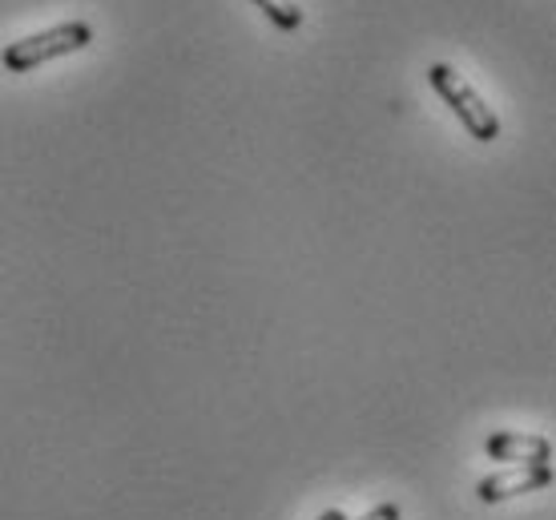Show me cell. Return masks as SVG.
<instances>
[{
    "label": "cell",
    "mask_w": 556,
    "mask_h": 520,
    "mask_svg": "<svg viewBox=\"0 0 556 520\" xmlns=\"http://www.w3.org/2000/svg\"><path fill=\"white\" fill-rule=\"evenodd\" d=\"M553 484V465H516L508 472H496V477H484L476 484V496L484 505H501V500H513V496L525 493H541Z\"/></svg>",
    "instance_id": "3957f363"
},
{
    "label": "cell",
    "mask_w": 556,
    "mask_h": 520,
    "mask_svg": "<svg viewBox=\"0 0 556 520\" xmlns=\"http://www.w3.org/2000/svg\"><path fill=\"white\" fill-rule=\"evenodd\" d=\"M258 9L266 13V21L275 28H282V33H294V28L303 25V9L294 4V0H254Z\"/></svg>",
    "instance_id": "5b68a950"
},
{
    "label": "cell",
    "mask_w": 556,
    "mask_h": 520,
    "mask_svg": "<svg viewBox=\"0 0 556 520\" xmlns=\"http://www.w3.org/2000/svg\"><path fill=\"white\" fill-rule=\"evenodd\" d=\"M488 460L501 465H553V440L529 436V432H496L484 444Z\"/></svg>",
    "instance_id": "277c9868"
},
{
    "label": "cell",
    "mask_w": 556,
    "mask_h": 520,
    "mask_svg": "<svg viewBox=\"0 0 556 520\" xmlns=\"http://www.w3.org/2000/svg\"><path fill=\"white\" fill-rule=\"evenodd\" d=\"M428 81H431V89H435V93L452 105V113L459 117V126L468 129L476 141H496V138H501V117L492 113V105H488V101L480 98L472 85L452 69V65H444V61H440V65H431Z\"/></svg>",
    "instance_id": "6da1fadb"
},
{
    "label": "cell",
    "mask_w": 556,
    "mask_h": 520,
    "mask_svg": "<svg viewBox=\"0 0 556 520\" xmlns=\"http://www.w3.org/2000/svg\"><path fill=\"white\" fill-rule=\"evenodd\" d=\"M319 520H348V517H343V512H339V508H327V512H323Z\"/></svg>",
    "instance_id": "52a82bcc"
},
{
    "label": "cell",
    "mask_w": 556,
    "mask_h": 520,
    "mask_svg": "<svg viewBox=\"0 0 556 520\" xmlns=\"http://www.w3.org/2000/svg\"><path fill=\"white\" fill-rule=\"evenodd\" d=\"M359 520H400V508L395 505H379V508H371L367 517H359Z\"/></svg>",
    "instance_id": "8992f818"
},
{
    "label": "cell",
    "mask_w": 556,
    "mask_h": 520,
    "mask_svg": "<svg viewBox=\"0 0 556 520\" xmlns=\"http://www.w3.org/2000/svg\"><path fill=\"white\" fill-rule=\"evenodd\" d=\"M89 41H93V28L85 25V21H70V25L33 33V37H25V41H13L9 49H4L0 61H4V69L9 73H33L37 65H45V61L81 53Z\"/></svg>",
    "instance_id": "7a4b0ae2"
}]
</instances>
